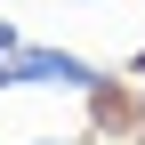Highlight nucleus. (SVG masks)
I'll return each mask as SVG.
<instances>
[{"label":"nucleus","mask_w":145,"mask_h":145,"mask_svg":"<svg viewBox=\"0 0 145 145\" xmlns=\"http://www.w3.org/2000/svg\"><path fill=\"white\" fill-rule=\"evenodd\" d=\"M0 89H57V97H97L105 72L89 57H72V48H24L8 72H0Z\"/></svg>","instance_id":"f257e3e1"},{"label":"nucleus","mask_w":145,"mask_h":145,"mask_svg":"<svg viewBox=\"0 0 145 145\" xmlns=\"http://www.w3.org/2000/svg\"><path fill=\"white\" fill-rule=\"evenodd\" d=\"M24 48H32V40H24V32H16V24H8V16H0V72H8L16 57H24Z\"/></svg>","instance_id":"f03ea898"},{"label":"nucleus","mask_w":145,"mask_h":145,"mask_svg":"<svg viewBox=\"0 0 145 145\" xmlns=\"http://www.w3.org/2000/svg\"><path fill=\"white\" fill-rule=\"evenodd\" d=\"M24 145H89V137H24Z\"/></svg>","instance_id":"7ed1b4c3"},{"label":"nucleus","mask_w":145,"mask_h":145,"mask_svg":"<svg viewBox=\"0 0 145 145\" xmlns=\"http://www.w3.org/2000/svg\"><path fill=\"white\" fill-rule=\"evenodd\" d=\"M137 129H145V72H137Z\"/></svg>","instance_id":"20e7f679"},{"label":"nucleus","mask_w":145,"mask_h":145,"mask_svg":"<svg viewBox=\"0 0 145 145\" xmlns=\"http://www.w3.org/2000/svg\"><path fill=\"white\" fill-rule=\"evenodd\" d=\"M137 145H145V137H137Z\"/></svg>","instance_id":"39448f33"}]
</instances>
